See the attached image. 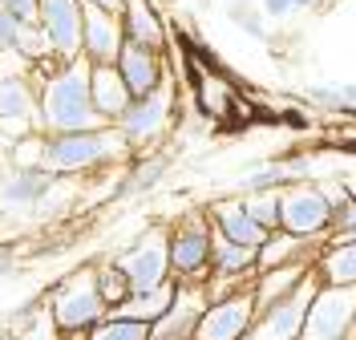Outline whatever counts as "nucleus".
I'll use <instances>...</instances> for the list:
<instances>
[{
  "mask_svg": "<svg viewBox=\"0 0 356 340\" xmlns=\"http://www.w3.org/2000/svg\"><path fill=\"white\" fill-rule=\"evenodd\" d=\"M57 61V57H53ZM93 65L89 57H73V61H57L37 77L41 90V130L44 134H73V130H102L110 126L97 106H93Z\"/></svg>",
  "mask_w": 356,
  "mask_h": 340,
  "instance_id": "obj_1",
  "label": "nucleus"
},
{
  "mask_svg": "<svg viewBox=\"0 0 356 340\" xmlns=\"http://www.w3.org/2000/svg\"><path fill=\"white\" fill-rule=\"evenodd\" d=\"M130 138L118 126H102V130H73V134H44V159L41 166L49 175H81V170H97L122 162L130 154Z\"/></svg>",
  "mask_w": 356,
  "mask_h": 340,
  "instance_id": "obj_2",
  "label": "nucleus"
},
{
  "mask_svg": "<svg viewBox=\"0 0 356 340\" xmlns=\"http://www.w3.org/2000/svg\"><path fill=\"white\" fill-rule=\"evenodd\" d=\"M44 308H49L53 324L61 328V337H86L97 320L110 316V300L102 296L97 268H81V272L65 275L53 292H44Z\"/></svg>",
  "mask_w": 356,
  "mask_h": 340,
  "instance_id": "obj_3",
  "label": "nucleus"
},
{
  "mask_svg": "<svg viewBox=\"0 0 356 340\" xmlns=\"http://www.w3.org/2000/svg\"><path fill=\"white\" fill-rule=\"evenodd\" d=\"M113 264L126 272V280H130L134 292L166 284V280L175 275V272H170V227H166V223L146 227L130 248L113 255Z\"/></svg>",
  "mask_w": 356,
  "mask_h": 340,
  "instance_id": "obj_4",
  "label": "nucleus"
},
{
  "mask_svg": "<svg viewBox=\"0 0 356 340\" xmlns=\"http://www.w3.org/2000/svg\"><path fill=\"white\" fill-rule=\"evenodd\" d=\"M175 77L166 73L162 81H158L150 93H142V97H134L130 106H126V113L113 122L122 134L130 138V146H150V142H158V138L170 130V118H175Z\"/></svg>",
  "mask_w": 356,
  "mask_h": 340,
  "instance_id": "obj_5",
  "label": "nucleus"
},
{
  "mask_svg": "<svg viewBox=\"0 0 356 340\" xmlns=\"http://www.w3.org/2000/svg\"><path fill=\"white\" fill-rule=\"evenodd\" d=\"M320 284H324L320 272H312L291 296L259 308V316H255V324H251V332L243 340H304V320H308L312 296H316Z\"/></svg>",
  "mask_w": 356,
  "mask_h": 340,
  "instance_id": "obj_6",
  "label": "nucleus"
},
{
  "mask_svg": "<svg viewBox=\"0 0 356 340\" xmlns=\"http://www.w3.org/2000/svg\"><path fill=\"white\" fill-rule=\"evenodd\" d=\"M336 223V207L324 199V191L316 182H291L284 186V203H280V227L304 239H324Z\"/></svg>",
  "mask_w": 356,
  "mask_h": 340,
  "instance_id": "obj_7",
  "label": "nucleus"
},
{
  "mask_svg": "<svg viewBox=\"0 0 356 340\" xmlns=\"http://www.w3.org/2000/svg\"><path fill=\"white\" fill-rule=\"evenodd\" d=\"M356 324V284H320L312 296L304 340H336L353 337Z\"/></svg>",
  "mask_w": 356,
  "mask_h": 340,
  "instance_id": "obj_8",
  "label": "nucleus"
},
{
  "mask_svg": "<svg viewBox=\"0 0 356 340\" xmlns=\"http://www.w3.org/2000/svg\"><path fill=\"white\" fill-rule=\"evenodd\" d=\"M57 191V175L41 166H8L0 175V215H41Z\"/></svg>",
  "mask_w": 356,
  "mask_h": 340,
  "instance_id": "obj_9",
  "label": "nucleus"
},
{
  "mask_svg": "<svg viewBox=\"0 0 356 340\" xmlns=\"http://www.w3.org/2000/svg\"><path fill=\"white\" fill-rule=\"evenodd\" d=\"M41 130V90L29 73L0 77V134L29 138Z\"/></svg>",
  "mask_w": 356,
  "mask_h": 340,
  "instance_id": "obj_10",
  "label": "nucleus"
},
{
  "mask_svg": "<svg viewBox=\"0 0 356 340\" xmlns=\"http://www.w3.org/2000/svg\"><path fill=\"white\" fill-rule=\"evenodd\" d=\"M255 316H259L255 288H243V292H235V296L211 300L207 312H202V320H199L195 340H243L247 332H251Z\"/></svg>",
  "mask_w": 356,
  "mask_h": 340,
  "instance_id": "obj_11",
  "label": "nucleus"
},
{
  "mask_svg": "<svg viewBox=\"0 0 356 340\" xmlns=\"http://www.w3.org/2000/svg\"><path fill=\"white\" fill-rule=\"evenodd\" d=\"M211 235L215 227L202 215H186L170 227V272L178 280H199L211 272Z\"/></svg>",
  "mask_w": 356,
  "mask_h": 340,
  "instance_id": "obj_12",
  "label": "nucleus"
},
{
  "mask_svg": "<svg viewBox=\"0 0 356 340\" xmlns=\"http://www.w3.org/2000/svg\"><path fill=\"white\" fill-rule=\"evenodd\" d=\"M81 13H86V45L81 57H89V65H118L122 45H126V24L122 13H113L97 0H81Z\"/></svg>",
  "mask_w": 356,
  "mask_h": 340,
  "instance_id": "obj_13",
  "label": "nucleus"
},
{
  "mask_svg": "<svg viewBox=\"0 0 356 340\" xmlns=\"http://www.w3.org/2000/svg\"><path fill=\"white\" fill-rule=\"evenodd\" d=\"M44 37L53 45L57 61H73L81 57L86 45V13H81V0H41V21Z\"/></svg>",
  "mask_w": 356,
  "mask_h": 340,
  "instance_id": "obj_14",
  "label": "nucleus"
},
{
  "mask_svg": "<svg viewBox=\"0 0 356 340\" xmlns=\"http://www.w3.org/2000/svg\"><path fill=\"white\" fill-rule=\"evenodd\" d=\"M207 304H211L207 284H199V280L178 284L175 304H170V308H166V312L150 324V340H195V332H199V320H202V312H207Z\"/></svg>",
  "mask_w": 356,
  "mask_h": 340,
  "instance_id": "obj_15",
  "label": "nucleus"
},
{
  "mask_svg": "<svg viewBox=\"0 0 356 340\" xmlns=\"http://www.w3.org/2000/svg\"><path fill=\"white\" fill-rule=\"evenodd\" d=\"M316 170L312 154H284V159H264L251 162L243 175H235L231 191L247 195V191H271V186H291V182H304Z\"/></svg>",
  "mask_w": 356,
  "mask_h": 340,
  "instance_id": "obj_16",
  "label": "nucleus"
},
{
  "mask_svg": "<svg viewBox=\"0 0 356 340\" xmlns=\"http://www.w3.org/2000/svg\"><path fill=\"white\" fill-rule=\"evenodd\" d=\"M207 219L215 231H222L227 239H235V243H247V248H264V239L271 235L259 219H251V211L243 207V199L235 195V199H219V203L207 207Z\"/></svg>",
  "mask_w": 356,
  "mask_h": 340,
  "instance_id": "obj_17",
  "label": "nucleus"
},
{
  "mask_svg": "<svg viewBox=\"0 0 356 340\" xmlns=\"http://www.w3.org/2000/svg\"><path fill=\"white\" fill-rule=\"evenodd\" d=\"M118 69H122V77H126V86H130L134 97L150 93L158 81L166 77V65H162V49H154V45H138V41H126V45H122Z\"/></svg>",
  "mask_w": 356,
  "mask_h": 340,
  "instance_id": "obj_18",
  "label": "nucleus"
},
{
  "mask_svg": "<svg viewBox=\"0 0 356 340\" xmlns=\"http://www.w3.org/2000/svg\"><path fill=\"white\" fill-rule=\"evenodd\" d=\"M89 86H93V106H97V113L106 122H118L126 113V106L134 102V93H130V86H126V77H122L118 65H93Z\"/></svg>",
  "mask_w": 356,
  "mask_h": 340,
  "instance_id": "obj_19",
  "label": "nucleus"
},
{
  "mask_svg": "<svg viewBox=\"0 0 356 340\" xmlns=\"http://www.w3.org/2000/svg\"><path fill=\"white\" fill-rule=\"evenodd\" d=\"M312 272H316V259L280 264V268H267V272H259V275H255V300H259V308H267V304H275V300L291 296Z\"/></svg>",
  "mask_w": 356,
  "mask_h": 340,
  "instance_id": "obj_20",
  "label": "nucleus"
},
{
  "mask_svg": "<svg viewBox=\"0 0 356 340\" xmlns=\"http://www.w3.org/2000/svg\"><path fill=\"white\" fill-rule=\"evenodd\" d=\"M211 272L219 275H259V248L227 239L222 231L211 235Z\"/></svg>",
  "mask_w": 356,
  "mask_h": 340,
  "instance_id": "obj_21",
  "label": "nucleus"
},
{
  "mask_svg": "<svg viewBox=\"0 0 356 340\" xmlns=\"http://www.w3.org/2000/svg\"><path fill=\"white\" fill-rule=\"evenodd\" d=\"M122 24H126V41L154 49L166 45V24H162L150 0H122Z\"/></svg>",
  "mask_w": 356,
  "mask_h": 340,
  "instance_id": "obj_22",
  "label": "nucleus"
},
{
  "mask_svg": "<svg viewBox=\"0 0 356 340\" xmlns=\"http://www.w3.org/2000/svg\"><path fill=\"white\" fill-rule=\"evenodd\" d=\"M178 296V284H158V288H142V292H130L118 308H110L113 316H126V320H142V324H154Z\"/></svg>",
  "mask_w": 356,
  "mask_h": 340,
  "instance_id": "obj_23",
  "label": "nucleus"
},
{
  "mask_svg": "<svg viewBox=\"0 0 356 340\" xmlns=\"http://www.w3.org/2000/svg\"><path fill=\"white\" fill-rule=\"evenodd\" d=\"M312 243L316 239H304V235H291V231H271L259 248V272L267 268H280V264H300V259H312Z\"/></svg>",
  "mask_w": 356,
  "mask_h": 340,
  "instance_id": "obj_24",
  "label": "nucleus"
},
{
  "mask_svg": "<svg viewBox=\"0 0 356 340\" xmlns=\"http://www.w3.org/2000/svg\"><path fill=\"white\" fill-rule=\"evenodd\" d=\"M316 272L324 284H356V243H328L316 255Z\"/></svg>",
  "mask_w": 356,
  "mask_h": 340,
  "instance_id": "obj_25",
  "label": "nucleus"
},
{
  "mask_svg": "<svg viewBox=\"0 0 356 340\" xmlns=\"http://www.w3.org/2000/svg\"><path fill=\"white\" fill-rule=\"evenodd\" d=\"M86 340H150V324L142 320H126V316H106L97 320L93 328L86 332Z\"/></svg>",
  "mask_w": 356,
  "mask_h": 340,
  "instance_id": "obj_26",
  "label": "nucleus"
},
{
  "mask_svg": "<svg viewBox=\"0 0 356 340\" xmlns=\"http://www.w3.org/2000/svg\"><path fill=\"white\" fill-rule=\"evenodd\" d=\"M243 207L251 211V219H259L267 231H280V203H284V186H271V191H247L239 195Z\"/></svg>",
  "mask_w": 356,
  "mask_h": 340,
  "instance_id": "obj_27",
  "label": "nucleus"
},
{
  "mask_svg": "<svg viewBox=\"0 0 356 340\" xmlns=\"http://www.w3.org/2000/svg\"><path fill=\"white\" fill-rule=\"evenodd\" d=\"M227 17H231L235 29L247 33L251 41H267V37H271V33H267V13L255 8V4H247V0H231V4H227Z\"/></svg>",
  "mask_w": 356,
  "mask_h": 340,
  "instance_id": "obj_28",
  "label": "nucleus"
},
{
  "mask_svg": "<svg viewBox=\"0 0 356 340\" xmlns=\"http://www.w3.org/2000/svg\"><path fill=\"white\" fill-rule=\"evenodd\" d=\"M97 284H102V296L110 300V308H118V304H122V300H126V296L134 292L130 280H126V272H122V268L113 264V255L97 264Z\"/></svg>",
  "mask_w": 356,
  "mask_h": 340,
  "instance_id": "obj_29",
  "label": "nucleus"
},
{
  "mask_svg": "<svg viewBox=\"0 0 356 340\" xmlns=\"http://www.w3.org/2000/svg\"><path fill=\"white\" fill-rule=\"evenodd\" d=\"M166 166H170V159H166V154H150V159H142L138 166H134V175L126 179V195H138V191H150V186H158V179L166 175Z\"/></svg>",
  "mask_w": 356,
  "mask_h": 340,
  "instance_id": "obj_30",
  "label": "nucleus"
},
{
  "mask_svg": "<svg viewBox=\"0 0 356 340\" xmlns=\"http://www.w3.org/2000/svg\"><path fill=\"white\" fill-rule=\"evenodd\" d=\"M316 4H320V0H259V8L267 13V21H288L296 13L316 8Z\"/></svg>",
  "mask_w": 356,
  "mask_h": 340,
  "instance_id": "obj_31",
  "label": "nucleus"
},
{
  "mask_svg": "<svg viewBox=\"0 0 356 340\" xmlns=\"http://www.w3.org/2000/svg\"><path fill=\"white\" fill-rule=\"evenodd\" d=\"M21 340H61V328L53 324L49 308H41V316L33 320L29 328H21Z\"/></svg>",
  "mask_w": 356,
  "mask_h": 340,
  "instance_id": "obj_32",
  "label": "nucleus"
},
{
  "mask_svg": "<svg viewBox=\"0 0 356 340\" xmlns=\"http://www.w3.org/2000/svg\"><path fill=\"white\" fill-rule=\"evenodd\" d=\"M21 17L17 13H8L4 4H0V53H8V49H17V37H21Z\"/></svg>",
  "mask_w": 356,
  "mask_h": 340,
  "instance_id": "obj_33",
  "label": "nucleus"
},
{
  "mask_svg": "<svg viewBox=\"0 0 356 340\" xmlns=\"http://www.w3.org/2000/svg\"><path fill=\"white\" fill-rule=\"evenodd\" d=\"M8 13H17L24 24H37L41 21V0H0Z\"/></svg>",
  "mask_w": 356,
  "mask_h": 340,
  "instance_id": "obj_34",
  "label": "nucleus"
},
{
  "mask_svg": "<svg viewBox=\"0 0 356 340\" xmlns=\"http://www.w3.org/2000/svg\"><path fill=\"white\" fill-rule=\"evenodd\" d=\"M336 93H340V110L356 113V81H340V86H336Z\"/></svg>",
  "mask_w": 356,
  "mask_h": 340,
  "instance_id": "obj_35",
  "label": "nucleus"
},
{
  "mask_svg": "<svg viewBox=\"0 0 356 340\" xmlns=\"http://www.w3.org/2000/svg\"><path fill=\"white\" fill-rule=\"evenodd\" d=\"M332 227H356V195L340 207V211H336V223Z\"/></svg>",
  "mask_w": 356,
  "mask_h": 340,
  "instance_id": "obj_36",
  "label": "nucleus"
},
{
  "mask_svg": "<svg viewBox=\"0 0 356 340\" xmlns=\"http://www.w3.org/2000/svg\"><path fill=\"white\" fill-rule=\"evenodd\" d=\"M8 268H13V255H8V251H0V272H8Z\"/></svg>",
  "mask_w": 356,
  "mask_h": 340,
  "instance_id": "obj_37",
  "label": "nucleus"
},
{
  "mask_svg": "<svg viewBox=\"0 0 356 340\" xmlns=\"http://www.w3.org/2000/svg\"><path fill=\"white\" fill-rule=\"evenodd\" d=\"M97 4H106V8H113V13H122V0H97Z\"/></svg>",
  "mask_w": 356,
  "mask_h": 340,
  "instance_id": "obj_38",
  "label": "nucleus"
},
{
  "mask_svg": "<svg viewBox=\"0 0 356 340\" xmlns=\"http://www.w3.org/2000/svg\"><path fill=\"white\" fill-rule=\"evenodd\" d=\"M0 340H21V337H17V332H8V337H0Z\"/></svg>",
  "mask_w": 356,
  "mask_h": 340,
  "instance_id": "obj_39",
  "label": "nucleus"
},
{
  "mask_svg": "<svg viewBox=\"0 0 356 340\" xmlns=\"http://www.w3.org/2000/svg\"><path fill=\"white\" fill-rule=\"evenodd\" d=\"M336 340H353V337H336Z\"/></svg>",
  "mask_w": 356,
  "mask_h": 340,
  "instance_id": "obj_40",
  "label": "nucleus"
},
{
  "mask_svg": "<svg viewBox=\"0 0 356 340\" xmlns=\"http://www.w3.org/2000/svg\"><path fill=\"white\" fill-rule=\"evenodd\" d=\"M353 340H356V324H353Z\"/></svg>",
  "mask_w": 356,
  "mask_h": 340,
  "instance_id": "obj_41",
  "label": "nucleus"
}]
</instances>
